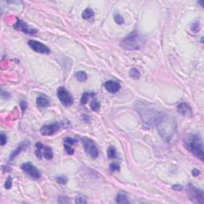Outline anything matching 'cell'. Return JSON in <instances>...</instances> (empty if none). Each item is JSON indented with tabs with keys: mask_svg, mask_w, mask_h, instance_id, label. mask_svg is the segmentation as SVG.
I'll list each match as a JSON object with an SVG mask.
<instances>
[{
	"mask_svg": "<svg viewBox=\"0 0 204 204\" xmlns=\"http://www.w3.org/2000/svg\"><path fill=\"white\" fill-rule=\"evenodd\" d=\"M156 124L161 136L167 141L171 140L176 129V121L173 118L165 113L159 114L156 118Z\"/></svg>",
	"mask_w": 204,
	"mask_h": 204,
	"instance_id": "obj_1",
	"label": "cell"
},
{
	"mask_svg": "<svg viewBox=\"0 0 204 204\" xmlns=\"http://www.w3.org/2000/svg\"><path fill=\"white\" fill-rule=\"evenodd\" d=\"M187 148L189 152H191L195 157L199 159L200 160H203L204 152L203 144L201 137L198 134H191L188 136L186 140Z\"/></svg>",
	"mask_w": 204,
	"mask_h": 204,
	"instance_id": "obj_2",
	"label": "cell"
},
{
	"mask_svg": "<svg viewBox=\"0 0 204 204\" xmlns=\"http://www.w3.org/2000/svg\"><path fill=\"white\" fill-rule=\"evenodd\" d=\"M140 38L138 32L134 31L127 35L121 42V46L128 50H136L140 48Z\"/></svg>",
	"mask_w": 204,
	"mask_h": 204,
	"instance_id": "obj_3",
	"label": "cell"
},
{
	"mask_svg": "<svg viewBox=\"0 0 204 204\" xmlns=\"http://www.w3.org/2000/svg\"><path fill=\"white\" fill-rule=\"evenodd\" d=\"M187 190V195L191 202H193L195 203H203L204 194L202 190L196 188L192 184H188Z\"/></svg>",
	"mask_w": 204,
	"mask_h": 204,
	"instance_id": "obj_4",
	"label": "cell"
},
{
	"mask_svg": "<svg viewBox=\"0 0 204 204\" xmlns=\"http://www.w3.org/2000/svg\"><path fill=\"white\" fill-rule=\"evenodd\" d=\"M35 155L38 159L44 157L46 160H52L54 157L53 150L49 146L43 145L41 142H37L35 144Z\"/></svg>",
	"mask_w": 204,
	"mask_h": 204,
	"instance_id": "obj_5",
	"label": "cell"
},
{
	"mask_svg": "<svg viewBox=\"0 0 204 204\" xmlns=\"http://www.w3.org/2000/svg\"><path fill=\"white\" fill-rule=\"evenodd\" d=\"M82 142L85 152L90 157H92L93 159H96L98 157L99 150H98V148H97V145H96V144L94 143L93 140L89 139V138L83 137L82 139Z\"/></svg>",
	"mask_w": 204,
	"mask_h": 204,
	"instance_id": "obj_6",
	"label": "cell"
},
{
	"mask_svg": "<svg viewBox=\"0 0 204 204\" xmlns=\"http://www.w3.org/2000/svg\"><path fill=\"white\" fill-rule=\"evenodd\" d=\"M57 95L61 104L65 106H70L74 104V98L66 88L59 87L57 90Z\"/></svg>",
	"mask_w": 204,
	"mask_h": 204,
	"instance_id": "obj_7",
	"label": "cell"
},
{
	"mask_svg": "<svg viewBox=\"0 0 204 204\" xmlns=\"http://www.w3.org/2000/svg\"><path fill=\"white\" fill-rule=\"evenodd\" d=\"M64 126V122H54L50 125H45L42 127L41 132L42 136H51L54 135L58 131L61 129V128Z\"/></svg>",
	"mask_w": 204,
	"mask_h": 204,
	"instance_id": "obj_8",
	"label": "cell"
},
{
	"mask_svg": "<svg viewBox=\"0 0 204 204\" xmlns=\"http://www.w3.org/2000/svg\"><path fill=\"white\" fill-rule=\"evenodd\" d=\"M21 168L24 172L29 175L31 178L34 179H38L41 178V173L35 166L33 163L27 162V163H24L21 166Z\"/></svg>",
	"mask_w": 204,
	"mask_h": 204,
	"instance_id": "obj_9",
	"label": "cell"
},
{
	"mask_svg": "<svg viewBox=\"0 0 204 204\" xmlns=\"http://www.w3.org/2000/svg\"><path fill=\"white\" fill-rule=\"evenodd\" d=\"M14 27L17 31H22L23 33L28 34H31V35H34L38 33V31L36 29L30 27L27 23H24L22 19L18 18H16V23L14 25Z\"/></svg>",
	"mask_w": 204,
	"mask_h": 204,
	"instance_id": "obj_10",
	"label": "cell"
},
{
	"mask_svg": "<svg viewBox=\"0 0 204 204\" xmlns=\"http://www.w3.org/2000/svg\"><path fill=\"white\" fill-rule=\"evenodd\" d=\"M29 47L33 50L36 53H40V54H48L50 53V49L46 46H45L43 43H42L40 42L36 41V40H30L28 42Z\"/></svg>",
	"mask_w": 204,
	"mask_h": 204,
	"instance_id": "obj_11",
	"label": "cell"
},
{
	"mask_svg": "<svg viewBox=\"0 0 204 204\" xmlns=\"http://www.w3.org/2000/svg\"><path fill=\"white\" fill-rule=\"evenodd\" d=\"M30 146V141L29 140H24L23 142H21L20 144L16 148L15 151H13L10 156V160H14L17 156L20 154L23 150H25Z\"/></svg>",
	"mask_w": 204,
	"mask_h": 204,
	"instance_id": "obj_12",
	"label": "cell"
},
{
	"mask_svg": "<svg viewBox=\"0 0 204 204\" xmlns=\"http://www.w3.org/2000/svg\"><path fill=\"white\" fill-rule=\"evenodd\" d=\"M177 110L178 112L182 114L184 117H191L193 116V112L191 109V106L187 104L186 102H182L179 105L177 106Z\"/></svg>",
	"mask_w": 204,
	"mask_h": 204,
	"instance_id": "obj_13",
	"label": "cell"
},
{
	"mask_svg": "<svg viewBox=\"0 0 204 204\" xmlns=\"http://www.w3.org/2000/svg\"><path fill=\"white\" fill-rule=\"evenodd\" d=\"M105 87L108 92L111 93H116L120 89V84L116 81L110 80L105 82Z\"/></svg>",
	"mask_w": 204,
	"mask_h": 204,
	"instance_id": "obj_14",
	"label": "cell"
},
{
	"mask_svg": "<svg viewBox=\"0 0 204 204\" xmlns=\"http://www.w3.org/2000/svg\"><path fill=\"white\" fill-rule=\"evenodd\" d=\"M76 142H77V140L72 139V138L67 137L65 139L64 147H65V150H66V152L68 155H73L74 154V149L73 148V145H74V144H76Z\"/></svg>",
	"mask_w": 204,
	"mask_h": 204,
	"instance_id": "obj_15",
	"label": "cell"
},
{
	"mask_svg": "<svg viewBox=\"0 0 204 204\" xmlns=\"http://www.w3.org/2000/svg\"><path fill=\"white\" fill-rule=\"evenodd\" d=\"M36 103H37V105L38 107L40 108H46L48 107L49 105H50L49 99L46 97H44V96H40V97H37Z\"/></svg>",
	"mask_w": 204,
	"mask_h": 204,
	"instance_id": "obj_16",
	"label": "cell"
},
{
	"mask_svg": "<svg viewBox=\"0 0 204 204\" xmlns=\"http://www.w3.org/2000/svg\"><path fill=\"white\" fill-rule=\"evenodd\" d=\"M117 203H129V201L128 199L127 195L124 193H118L117 195V199H116Z\"/></svg>",
	"mask_w": 204,
	"mask_h": 204,
	"instance_id": "obj_17",
	"label": "cell"
},
{
	"mask_svg": "<svg viewBox=\"0 0 204 204\" xmlns=\"http://www.w3.org/2000/svg\"><path fill=\"white\" fill-rule=\"evenodd\" d=\"M82 18L85 20H88L89 18H93L94 16V11L91 8H86L82 13Z\"/></svg>",
	"mask_w": 204,
	"mask_h": 204,
	"instance_id": "obj_18",
	"label": "cell"
},
{
	"mask_svg": "<svg viewBox=\"0 0 204 204\" xmlns=\"http://www.w3.org/2000/svg\"><path fill=\"white\" fill-rule=\"evenodd\" d=\"M75 76H76V79L81 82H85L87 80V78H88V76H87L86 73L84 71L76 72V74H75Z\"/></svg>",
	"mask_w": 204,
	"mask_h": 204,
	"instance_id": "obj_19",
	"label": "cell"
},
{
	"mask_svg": "<svg viewBox=\"0 0 204 204\" xmlns=\"http://www.w3.org/2000/svg\"><path fill=\"white\" fill-rule=\"evenodd\" d=\"M108 158L109 159H115L117 158V150L113 146H110L108 148L107 151Z\"/></svg>",
	"mask_w": 204,
	"mask_h": 204,
	"instance_id": "obj_20",
	"label": "cell"
},
{
	"mask_svg": "<svg viewBox=\"0 0 204 204\" xmlns=\"http://www.w3.org/2000/svg\"><path fill=\"white\" fill-rule=\"evenodd\" d=\"M94 93H89V92H85L84 93L82 96V98H81V105H84L86 104L88 102V100L91 96H93Z\"/></svg>",
	"mask_w": 204,
	"mask_h": 204,
	"instance_id": "obj_21",
	"label": "cell"
},
{
	"mask_svg": "<svg viewBox=\"0 0 204 204\" xmlns=\"http://www.w3.org/2000/svg\"><path fill=\"white\" fill-rule=\"evenodd\" d=\"M129 75L133 79H139L140 77V73L137 69L136 68H132L129 71Z\"/></svg>",
	"mask_w": 204,
	"mask_h": 204,
	"instance_id": "obj_22",
	"label": "cell"
},
{
	"mask_svg": "<svg viewBox=\"0 0 204 204\" xmlns=\"http://www.w3.org/2000/svg\"><path fill=\"white\" fill-rule=\"evenodd\" d=\"M90 108L93 112H97L101 108V104L97 100H93L92 102L90 103Z\"/></svg>",
	"mask_w": 204,
	"mask_h": 204,
	"instance_id": "obj_23",
	"label": "cell"
},
{
	"mask_svg": "<svg viewBox=\"0 0 204 204\" xmlns=\"http://www.w3.org/2000/svg\"><path fill=\"white\" fill-rule=\"evenodd\" d=\"M56 181L58 182L59 184H61V185H66V184H67V182H68V179H67L66 176H58V177H57Z\"/></svg>",
	"mask_w": 204,
	"mask_h": 204,
	"instance_id": "obj_24",
	"label": "cell"
},
{
	"mask_svg": "<svg viewBox=\"0 0 204 204\" xmlns=\"http://www.w3.org/2000/svg\"><path fill=\"white\" fill-rule=\"evenodd\" d=\"M114 20L116 23H117L118 25H122V24H124V23H125L123 17L120 15H119V14H116V15H115Z\"/></svg>",
	"mask_w": 204,
	"mask_h": 204,
	"instance_id": "obj_25",
	"label": "cell"
},
{
	"mask_svg": "<svg viewBox=\"0 0 204 204\" xmlns=\"http://www.w3.org/2000/svg\"><path fill=\"white\" fill-rule=\"evenodd\" d=\"M109 169H110V171H112V172H113V171H119L120 170V167L118 163H112L110 164Z\"/></svg>",
	"mask_w": 204,
	"mask_h": 204,
	"instance_id": "obj_26",
	"label": "cell"
},
{
	"mask_svg": "<svg viewBox=\"0 0 204 204\" xmlns=\"http://www.w3.org/2000/svg\"><path fill=\"white\" fill-rule=\"evenodd\" d=\"M0 144H1V146H3L5 145L6 144H7V136L4 134L3 133H1V135H0Z\"/></svg>",
	"mask_w": 204,
	"mask_h": 204,
	"instance_id": "obj_27",
	"label": "cell"
},
{
	"mask_svg": "<svg viewBox=\"0 0 204 204\" xmlns=\"http://www.w3.org/2000/svg\"><path fill=\"white\" fill-rule=\"evenodd\" d=\"M75 203H76L82 204V203H86L87 201L85 197L77 196V197H76V199H75Z\"/></svg>",
	"mask_w": 204,
	"mask_h": 204,
	"instance_id": "obj_28",
	"label": "cell"
},
{
	"mask_svg": "<svg viewBox=\"0 0 204 204\" xmlns=\"http://www.w3.org/2000/svg\"><path fill=\"white\" fill-rule=\"evenodd\" d=\"M11 186H12V179H11V177H8V179H7V181H6V184H5V188L7 189H10V187H11Z\"/></svg>",
	"mask_w": 204,
	"mask_h": 204,
	"instance_id": "obj_29",
	"label": "cell"
},
{
	"mask_svg": "<svg viewBox=\"0 0 204 204\" xmlns=\"http://www.w3.org/2000/svg\"><path fill=\"white\" fill-rule=\"evenodd\" d=\"M191 30L193 31H195V33L199 31V24L198 22H195V23L193 24V26H191Z\"/></svg>",
	"mask_w": 204,
	"mask_h": 204,
	"instance_id": "obj_30",
	"label": "cell"
},
{
	"mask_svg": "<svg viewBox=\"0 0 204 204\" xmlns=\"http://www.w3.org/2000/svg\"><path fill=\"white\" fill-rule=\"evenodd\" d=\"M171 188L173 189L174 191H180L183 190V187L181 186V185H179V184H175L174 186H172V187Z\"/></svg>",
	"mask_w": 204,
	"mask_h": 204,
	"instance_id": "obj_31",
	"label": "cell"
},
{
	"mask_svg": "<svg viewBox=\"0 0 204 204\" xmlns=\"http://www.w3.org/2000/svg\"><path fill=\"white\" fill-rule=\"evenodd\" d=\"M20 106L22 110H23V112H24V110H25L26 109V107H27V104H26V102L24 101H22L20 102Z\"/></svg>",
	"mask_w": 204,
	"mask_h": 204,
	"instance_id": "obj_32",
	"label": "cell"
},
{
	"mask_svg": "<svg viewBox=\"0 0 204 204\" xmlns=\"http://www.w3.org/2000/svg\"><path fill=\"white\" fill-rule=\"evenodd\" d=\"M60 199H62V200H61V199L58 200V203H69V200H66L67 197H60Z\"/></svg>",
	"mask_w": 204,
	"mask_h": 204,
	"instance_id": "obj_33",
	"label": "cell"
},
{
	"mask_svg": "<svg viewBox=\"0 0 204 204\" xmlns=\"http://www.w3.org/2000/svg\"><path fill=\"white\" fill-rule=\"evenodd\" d=\"M191 173H192V175L194 176H198L200 175V171L199 170H198V169L195 168L192 170V171H191Z\"/></svg>",
	"mask_w": 204,
	"mask_h": 204,
	"instance_id": "obj_34",
	"label": "cell"
},
{
	"mask_svg": "<svg viewBox=\"0 0 204 204\" xmlns=\"http://www.w3.org/2000/svg\"><path fill=\"white\" fill-rule=\"evenodd\" d=\"M199 3H200V4H201L202 7H203V2H199Z\"/></svg>",
	"mask_w": 204,
	"mask_h": 204,
	"instance_id": "obj_35",
	"label": "cell"
}]
</instances>
